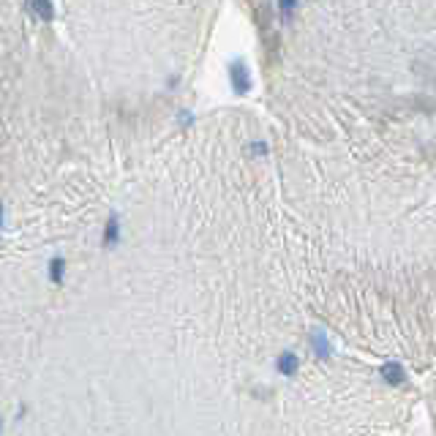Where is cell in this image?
Listing matches in <instances>:
<instances>
[{"label":"cell","mask_w":436,"mask_h":436,"mask_svg":"<svg viewBox=\"0 0 436 436\" xmlns=\"http://www.w3.org/2000/svg\"><path fill=\"white\" fill-rule=\"evenodd\" d=\"M229 77H232V85H235V91L238 93H246L249 91V68H246V63L235 61L229 65Z\"/></svg>","instance_id":"obj_1"},{"label":"cell","mask_w":436,"mask_h":436,"mask_svg":"<svg viewBox=\"0 0 436 436\" xmlns=\"http://www.w3.org/2000/svg\"><path fill=\"white\" fill-rule=\"evenodd\" d=\"M276 371L283 376H295L300 371V357L295 352H283V355L276 357Z\"/></svg>","instance_id":"obj_2"},{"label":"cell","mask_w":436,"mask_h":436,"mask_svg":"<svg viewBox=\"0 0 436 436\" xmlns=\"http://www.w3.org/2000/svg\"><path fill=\"white\" fill-rule=\"evenodd\" d=\"M382 379L387 384H404L406 382V371L401 363H384L382 366Z\"/></svg>","instance_id":"obj_3"},{"label":"cell","mask_w":436,"mask_h":436,"mask_svg":"<svg viewBox=\"0 0 436 436\" xmlns=\"http://www.w3.org/2000/svg\"><path fill=\"white\" fill-rule=\"evenodd\" d=\"M311 346L319 357H327L330 355V341H327V336L322 330H313L311 333Z\"/></svg>","instance_id":"obj_4"},{"label":"cell","mask_w":436,"mask_h":436,"mask_svg":"<svg viewBox=\"0 0 436 436\" xmlns=\"http://www.w3.org/2000/svg\"><path fill=\"white\" fill-rule=\"evenodd\" d=\"M120 238V224H118V216H112L107 221V229H104V246H115Z\"/></svg>","instance_id":"obj_5"},{"label":"cell","mask_w":436,"mask_h":436,"mask_svg":"<svg viewBox=\"0 0 436 436\" xmlns=\"http://www.w3.org/2000/svg\"><path fill=\"white\" fill-rule=\"evenodd\" d=\"M63 273H65V259H63V256H55V259L49 262V281H52V283H61Z\"/></svg>","instance_id":"obj_6"},{"label":"cell","mask_w":436,"mask_h":436,"mask_svg":"<svg viewBox=\"0 0 436 436\" xmlns=\"http://www.w3.org/2000/svg\"><path fill=\"white\" fill-rule=\"evenodd\" d=\"M28 6H31L38 17H44V20L52 17V3L49 0H28Z\"/></svg>","instance_id":"obj_7"},{"label":"cell","mask_w":436,"mask_h":436,"mask_svg":"<svg viewBox=\"0 0 436 436\" xmlns=\"http://www.w3.org/2000/svg\"><path fill=\"white\" fill-rule=\"evenodd\" d=\"M279 8H281V14L289 20V17L295 14V8H297V0H279Z\"/></svg>","instance_id":"obj_8"},{"label":"cell","mask_w":436,"mask_h":436,"mask_svg":"<svg viewBox=\"0 0 436 436\" xmlns=\"http://www.w3.org/2000/svg\"><path fill=\"white\" fill-rule=\"evenodd\" d=\"M0 226H3V208H0Z\"/></svg>","instance_id":"obj_9"},{"label":"cell","mask_w":436,"mask_h":436,"mask_svg":"<svg viewBox=\"0 0 436 436\" xmlns=\"http://www.w3.org/2000/svg\"><path fill=\"white\" fill-rule=\"evenodd\" d=\"M0 431H3V423H0Z\"/></svg>","instance_id":"obj_10"}]
</instances>
